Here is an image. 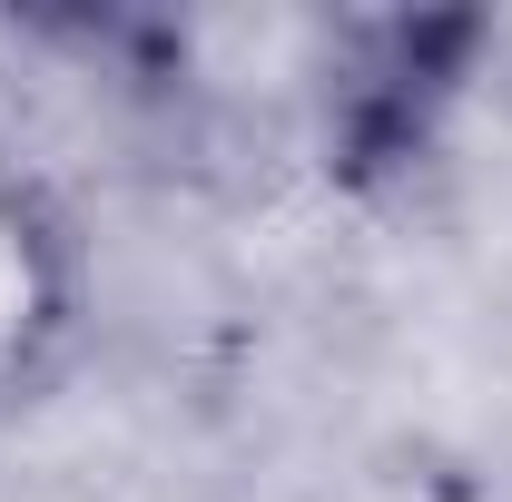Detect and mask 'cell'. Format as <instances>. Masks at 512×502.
<instances>
[{
  "label": "cell",
  "mask_w": 512,
  "mask_h": 502,
  "mask_svg": "<svg viewBox=\"0 0 512 502\" xmlns=\"http://www.w3.org/2000/svg\"><path fill=\"white\" fill-rule=\"evenodd\" d=\"M444 30H453V20H394V30H375V50H384L375 79H424V89H444L453 69H424V50H444ZM345 119H355V128H384V138L414 128L394 89H345Z\"/></svg>",
  "instance_id": "2"
},
{
  "label": "cell",
  "mask_w": 512,
  "mask_h": 502,
  "mask_svg": "<svg viewBox=\"0 0 512 502\" xmlns=\"http://www.w3.org/2000/svg\"><path fill=\"white\" fill-rule=\"evenodd\" d=\"M79 335V237L40 178L0 168V394L50 384Z\"/></svg>",
  "instance_id": "1"
}]
</instances>
